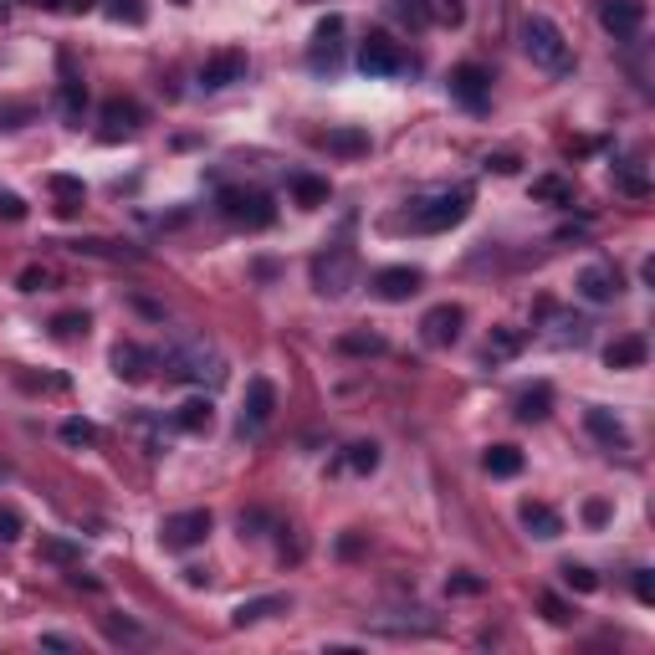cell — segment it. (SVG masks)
Masks as SVG:
<instances>
[{"label": "cell", "mask_w": 655, "mask_h": 655, "mask_svg": "<svg viewBox=\"0 0 655 655\" xmlns=\"http://www.w3.org/2000/svg\"><path fill=\"white\" fill-rule=\"evenodd\" d=\"M164 379H174V384H221L226 379V359H221V348H215V343L185 338V343L164 348Z\"/></svg>", "instance_id": "cell-1"}, {"label": "cell", "mask_w": 655, "mask_h": 655, "mask_svg": "<svg viewBox=\"0 0 655 655\" xmlns=\"http://www.w3.org/2000/svg\"><path fill=\"white\" fill-rule=\"evenodd\" d=\"M522 52H528L533 67H543V72H569V67H574L569 36L558 31V21H548V16H538V11L522 21Z\"/></svg>", "instance_id": "cell-2"}, {"label": "cell", "mask_w": 655, "mask_h": 655, "mask_svg": "<svg viewBox=\"0 0 655 655\" xmlns=\"http://www.w3.org/2000/svg\"><path fill=\"white\" fill-rule=\"evenodd\" d=\"M359 282V256L348 251V246H328L313 256V287L318 297H348Z\"/></svg>", "instance_id": "cell-3"}, {"label": "cell", "mask_w": 655, "mask_h": 655, "mask_svg": "<svg viewBox=\"0 0 655 655\" xmlns=\"http://www.w3.org/2000/svg\"><path fill=\"white\" fill-rule=\"evenodd\" d=\"M466 210H471V190L456 185V190H441V195H430L410 210V226L415 231H451L466 221Z\"/></svg>", "instance_id": "cell-4"}, {"label": "cell", "mask_w": 655, "mask_h": 655, "mask_svg": "<svg viewBox=\"0 0 655 655\" xmlns=\"http://www.w3.org/2000/svg\"><path fill=\"white\" fill-rule=\"evenodd\" d=\"M210 528H215V517H210L205 507L169 512V517L159 522V543H164L169 553H190V548H200V543L210 538Z\"/></svg>", "instance_id": "cell-5"}, {"label": "cell", "mask_w": 655, "mask_h": 655, "mask_svg": "<svg viewBox=\"0 0 655 655\" xmlns=\"http://www.w3.org/2000/svg\"><path fill=\"white\" fill-rule=\"evenodd\" d=\"M221 215L226 221H236V226H246V231H267L272 221H277V205H272V195H261V190H221Z\"/></svg>", "instance_id": "cell-6"}, {"label": "cell", "mask_w": 655, "mask_h": 655, "mask_svg": "<svg viewBox=\"0 0 655 655\" xmlns=\"http://www.w3.org/2000/svg\"><path fill=\"white\" fill-rule=\"evenodd\" d=\"M359 67H364L369 77H395V72H405L410 62H405V52H400V41H395V36L369 31V36H364V47H359Z\"/></svg>", "instance_id": "cell-7"}, {"label": "cell", "mask_w": 655, "mask_h": 655, "mask_svg": "<svg viewBox=\"0 0 655 655\" xmlns=\"http://www.w3.org/2000/svg\"><path fill=\"white\" fill-rule=\"evenodd\" d=\"M451 98H456L461 108H471V113H482L487 98H492V72L476 67V62H461V67L451 72Z\"/></svg>", "instance_id": "cell-8"}, {"label": "cell", "mask_w": 655, "mask_h": 655, "mask_svg": "<svg viewBox=\"0 0 655 655\" xmlns=\"http://www.w3.org/2000/svg\"><path fill=\"white\" fill-rule=\"evenodd\" d=\"M272 410H277V384H272L267 374H256V379L246 384V405H241V435H256L261 425L272 420Z\"/></svg>", "instance_id": "cell-9"}, {"label": "cell", "mask_w": 655, "mask_h": 655, "mask_svg": "<svg viewBox=\"0 0 655 655\" xmlns=\"http://www.w3.org/2000/svg\"><path fill=\"white\" fill-rule=\"evenodd\" d=\"M461 323H466V308H456V302H441V308H430L420 318V338L430 348H451L461 338Z\"/></svg>", "instance_id": "cell-10"}, {"label": "cell", "mask_w": 655, "mask_h": 655, "mask_svg": "<svg viewBox=\"0 0 655 655\" xmlns=\"http://www.w3.org/2000/svg\"><path fill=\"white\" fill-rule=\"evenodd\" d=\"M599 26L615 41H630L645 26V6L640 0H599Z\"/></svg>", "instance_id": "cell-11"}, {"label": "cell", "mask_w": 655, "mask_h": 655, "mask_svg": "<svg viewBox=\"0 0 655 655\" xmlns=\"http://www.w3.org/2000/svg\"><path fill=\"white\" fill-rule=\"evenodd\" d=\"M241 77H246V52H236V47L205 57V67H200V87H205V93H221V87H231Z\"/></svg>", "instance_id": "cell-12"}, {"label": "cell", "mask_w": 655, "mask_h": 655, "mask_svg": "<svg viewBox=\"0 0 655 655\" xmlns=\"http://www.w3.org/2000/svg\"><path fill=\"white\" fill-rule=\"evenodd\" d=\"M139 123H144V108L134 98H108L103 103V139H128V134H139Z\"/></svg>", "instance_id": "cell-13"}, {"label": "cell", "mask_w": 655, "mask_h": 655, "mask_svg": "<svg viewBox=\"0 0 655 655\" xmlns=\"http://www.w3.org/2000/svg\"><path fill=\"white\" fill-rule=\"evenodd\" d=\"M415 292H420V272L415 267H384L374 277V297L379 302H410Z\"/></svg>", "instance_id": "cell-14"}, {"label": "cell", "mask_w": 655, "mask_h": 655, "mask_svg": "<svg viewBox=\"0 0 655 655\" xmlns=\"http://www.w3.org/2000/svg\"><path fill=\"white\" fill-rule=\"evenodd\" d=\"M584 425H589L594 441H604L609 451H625V446H630V430H625V420H620L615 410L594 405V410H584Z\"/></svg>", "instance_id": "cell-15"}, {"label": "cell", "mask_w": 655, "mask_h": 655, "mask_svg": "<svg viewBox=\"0 0 655 655\" xmlns=\"http://www.w3.org/2000/svg\"><path fill=\"white\" fill-rule=\"evenodd\" d=\"M108 364H113V374H118V379L144 384V379H149V369H154V354H149V348H139V343H118Z\"/></svg>", "instance_id": "cell-16"}, {"label": "cell", "mask_w": 655, "mask_h": 655, "mask_svg": "<svg viewBox=\"0 0 655 655\" xmlns=\"http://www.w3.org/2000/svg\"><path fill=\"white\" fill-rule=\"evenodd\" d=\"M338 36H343V16H323L318 31H313V67H318V72H323V67H328V72L338 67V57H343Z\"/></svg>", "instance_id": "cell-17"}, {"label": "cell", "mask_w": 655, "mask_h": 655, "mask_svg": "<svg viewBox=\"0 0 655 655\" xmlns=\"http://www.w3.org/2000/svg\"><path fill=\"white\" fill-rule=\"evenodd\" d=\"M579 297H589V302H615V297H620V272L604 267V261L584 267V272H579Z\"/></svg>", "instance_id": "cell-18"}, {"label": "cell", "mask_w": 655, "mask_h": 655, "mask_svg": "<svg viewBox=\"0 0 655 655\" xmlns=\"http://www.w3.org/2000/svg\"><path fill=\"white\" fill-rule=\"evenodd\" d=\"M522 528H528L533 538H543V543H553V538H563V517L548 507V502H522Z\"/></svg>", "instance_id": "cell-19"}, {"label": "cell", "mask_w": 655, "mask_h": 655, "mask_svg": "<svg viewBox=\"0 0 655 655\" xmlns=\"http://www.w3.org/2000/svg\"><path fill=\"white\" fill-rule=\"evenodd\" d=\"M82 113H87V82L72 72V62L62 57V118L72 128H82Z\"/></svg>", "instance_id": "cell-20"}, {"label": "cell", "mask_w": 655, "mask_h": 655, "mask_svg": "<svg viewBox=\"0 0 655 655\" xmlns=\"http://www.w3.org/2000/svg\"><path fill=\"white\" fill-rule=\"evenodd\" d=\"M522 348H528V333H522V328H492L482 359H487V364H507V359L522 354Z\"/></svg>", "instance_id": "cell-21"}, {"label": "cell", "mask_w": 655, "mask_h": 655, "mask_svg": "<svg viewBox=\"0 0 655 655\" xmlns=\"http://www.w3.org/2000/svg\"><path fill=\"white\" fill-rule=\"evenodd\" d=\"M282 609H287V599H282V594H261V599H246V604H236L231 625H236V630H246V625H261L267 615H282Z\"/></svg>", "instance_id": "cell-22"}, {"label": "cell", "mask_w": 655, "mask_h": 655, "mask_svg": "<svg viewBox=\"0 0 655 655\" xmlns=\"http://www.w3.org/2000/svg\"><path fill=\"white\" fill-rule=\"evenodd\" d=\"M645 354H650L645 338H635V333H630V338H615V343L604 348V364H609V369H640V364H645Z\"/></svg>", "instance_id": "cell-23"}, {"label": "cell", "mask_w": 655, "mask_h": 655, "mask_svg": "<svg viewBox=\"0 0 655 655\" xmlns=\"http://www.w3.org/2000/svg\"><path fill=\"white\" fill-rule=\"evenodd\" d=\"M548 415H553V389L548 384H533V389H522V395H517V420L522 425L548 420Z\"/></svg>", "instance_id": "cell-24"}, {"label": "cell", "mask_w": 655, "mask_h": 655, "mask_svg": "<svg viewBox=\"0 0 655 655\" xmlns=\"http://www.w3.org/2000/svg\"><path fill=\"white\" fill-rule=\"evenodd\" d=\"M174 425H180L185 435H205L215 425V405L210 400H185L180 410H174Z\"/></svg>", "instance_id": "cell-25"}, {"label": "cell", "mask_w": 655, "mask_h": 655, "mask_svg": "<svg viewBox=\"0 0 655 655\" xmlns=\"http://www.w3.org/2000/svg\"><path fill=\"white\" fill-rule=\"evenodd\" d=\"M292 200H297L302 210L328 205V180H313V174H297V180H292Z\"/></svg>", "instance_id": "cell-26"}, {"label": "cell", "mask_w": 655, "mask_h": 655, "mask_svg": "<svg viewBox=\"0 0 655 655\" xmlns=\"http://www.w3.org/2000/svg\"><path fill=\"white\" fill-rule=\"evenodd\" d=\"M323 144H328V154H369V134H364V128H333Z\"/></svg>", "instance_id": "cell-27"}, {"label": "cell", "mask_w": 655, "mask_h": 655, "mask_svg": "<svg viewBox=\"0 0 655 655\" xmlns=\"http://www.w3.org/2000/svg\"><path fill=\"white\" fill-rule=\"evenodd\" d=\"M482 466L507 482V476H517V471H522V451H517V446H492V451L482 456Z\"/></svg>", "instance_id": "cell-28"}, {"label": "cell", "mask_w": 655, "mask_h": 655, "mask_svg": "<svg viewBox=\"0 0 655 655\" xmlns=\"http://www.w3.org/2000/svg\"><path fill=\"white\" fill-rule=\"evenodd\" d=\"M533 200H548V205H574V185L558 180V174H543L533 180Z\"/></svg>", "instance_id": "cell-29"}, {"label": "cell", "mask_w": 655, "mask_h": 655, "mask_svg": "<svg viewBox=\"0 0 655 655\" xmlns=\"http://www.w3.org/2000/svg\"><path fill=\"white\" fill-rule=\"evenodd\" d=\"M389 16L420 31V26H430V0H389Z\"/></svg>", "instance_id": "cell-30"}, {"label": "cell", "mask_w": 655, "mask_h": 655, "mask_svg": "<svg viewBox=\"0 0 655 655\" xmlns=\"http://www.w3.org/2000/svg\"><path fill=\"white\" fill-rule=\"evenodd\" d=\"M57 435H62L67 446H98V425H93V420H82V415L62 420V430H57Z\"/></svg>", "instance_id": "cell-31"}, {"label": "cell", "mask_w": 655, "mask_h": 655, "mask_svg": "<svg viewBox=\"0 0 655 655\" xmlns=\"http://www.w3.org/2000/svg\"><path fill=\"white\" fill-rule=\"evenodd\" d=\"M36 558H47V563H62V569H77V563H82V553H77L72 543H62V538H41Z\"/></svg>", "instance_id": "cell-32"}, {"label": "cell", "mask_w": 655, "mask_h": 655, "mask_svg": "<svg viewBox=\"0 0 655 655\" xmlns=\"http://www.w3.org/2000/svg\"><path fill=\"white\" fill-rule=\"evenodd\" d=\"M338 354H359V359L364 354H384V338L379 333H343L338 338Z\"/></svg>", "instance_id": "cell-33"}, {"label": "cell", "mask_w": 655, "mask_h": 655, "mask_svg": "<svg viewBox=\"0 0 655 655\" xmlns=\"http://www.w3.org/2000/svg\"><path fill=\"white\" fill-rule=\"evenodd\" d=\"M374 466H379V446H374V441H359V446H348V471L369 476Z\"/></svg>", "instance_id": "cell-34"}, {"label": "cell", "mask_w": 655, "mask_h": 655, "mask_svg": "<svg viewBox=\"0 0 655 655\" xmlns=\"http://www.w3.org/2000/svg\"><path fill=\"white\" fill-rule=\"evenodd\" d=\"M563 584H569V589H579V594H594L599 589V579H594V569H584V563H563Z\"/></svg>", "instance_id": "cell-35"}, {"label": "cell", "mask_w": 655, "mask_h": 655, "mask_svg": "<svg viewBox=\"0 0 655 655\" xmlns=\"http://www.w3.org/2000/svg\"><path fill=\"white\" fill-rule=\"evenodd\" d=\"M108 16H113V21H128V26H144V21H149V6H144V0H113Z\"/></svg>", "instance_id": "cell-36"}, {"label": "cell", "mask_w": 655, "mask_h": 655, "mask_svg": "<svg viewBox=\"0 0 655 655\" xmlns=\"http://www.w3.org/2000/svg\"><path fill=\"white\" fill-rule=\"evenodd\" d=\"M52 190L67 200V205H62V215H72V210L82 205V195H87V190H82V180H72V174H57V180H52Z\"/></svg>", "instance_id": "cell-37"}, {"label": "cell", "mask_w": 655, "mask_h": 655, "mask_svg": "<svg viewBox=\"0 0 655 655\" xmlns=\"http://www.w3.org/2000/svg\"><path fill=\"white\" fill-rule=\"evenodd\" d=\"M615 185L625 190V195H650V180L640 169H630V164H615Z\"/></svg>", "instance_id": "cell-38"}, {"label": "cell", "mask_w": 655, "mask_h": 655, "mask_svg": "<svg viewBox=\"0 0 655 655\" xmlns=\"http://www.w3.org/2000/svg\"><path fill=\"white\" fill-rule=\"evenodd\" d=\"M21 533H26L21 512L16 507H0V543H21Z\"/></svg>", "instance_id": "cell-39"}, {"label": "cell", "mask_w": 655, "mask_h": 655, "mask_svg": "<svg viewBox=\"0 0 655 655\" xmlns=\"http://www.w3.org/2000/svg\"><path fill=\"white\" fill-rule=\"evenodd\" d=\"M430 21H446V26H461V0H430Z\"/></svg>", "instance_id": "cell-40"}, {"label": "cell", "mask_w": 655, "mask_h": 655, "mask_svg": "<svg viewBox=\"0 0 655 655\" xmlns=\"http://www.w3.org/2000/svg\"><path fill=\"white\" fill-rule=\"evenodd\" d=\"M543 615H548L553 625H569V620H574V609H569V604H563L558 594H543Z\"/></svg>", "instance_id": "cell-41"}, {"label": "cell", "mask_w": 655, "mask_h": 655, "mask_svg": "<svg viewBox=\"0 0 655 655\" xmlns=\"http://www.w3.org/2000/svg\"><path fill=\"white\" fill-rule=\"evenodd\" d=\"M52 328H57V338H77V333H87V313H62Z\"/></svg>", "instance_id": "cell-42"}, {"label": "cell", "mask_w": 655, "mask_h": 655, "mask_svg": "<svg viewBox=\"0 0 655 655\" xmlns=\"http://www.w3.org/2000/svg\"><path fill=\"white\" fill-rule=\"evenodd\" d=\"M451 594H482L487 589V579H476V574H451V584H446Z\"/></svg>", "instance_id": "cell-43"}, {"label": "cell", "mask_w": 655, "mask_h": 655, "mask_svg": "<svg viewBox=\"0 0 655 655\" xmlns=\"http://www.w3.org/2000/svg\"><path fill=\"white\" fill-rule=\"evenodd\" d=\"M584 522H589V528H604V522H609V502H584Z\"/></svg>", "instance_id": "cell-44"}, {"label": "cell", "mask_w": 655, "mask_h": 655, "mask_svg": "<svg viewBox=\"0 0 655 655\" xmlns=\"http://www.w3.org/2000/svg\"><path fill=\"white\" fill-rule=\"evenodd\" d=\"M47 287V267H26L21 272V292H41Z\"/></svg>", "instance_id": "cell-45"}, {"label": "cell", "mask_w": 655, "mask_h": 655, "mask_svg": "<svg viewBox=\"0 0 655 655\" xmlns=\"http://www.w3.org/2000/svg\"><path fill=\"white\" fill-rule=\"evenodd\" d=\"M0 215H6V221H21V215H26V200H21V195H0Z\"/></svg>", "instance_id": "cell-46"}, {"label": "cell", "mask_w": 655, "mask_h": 655, "mask_svg": "<svg viewBox=\"0 0 655 655\" xmlns=\"http://www.w3.org/2000/svg\"><path fill=\"white\" fill-rule=\"evenodd\" d=\"M635 599H640V604H650V599H655V579H650V569H640V574H635Z\"/></svg>", "instance_id": "cell-47"}, {"label": "cell", "mask_w": 655, "mask_h": 655, "mask_svg": "<svg viewBox=\"0 0 655 655\" xmlns=\"http://www.w3.org/2000/svg\"><path fill=\"white\" fill-rule=\"evenodd\" d=\"M487 164H492L497 174H512V169H517V159H512V154H497V159H487Z\"/></svg>", "instance_id": "cell-48"}, {"label": "cell", "mask_w": 655, "mask_h": 655, "mask_svg": "<svg viewBox=\"0 0 655 655\" xmlns=\"http://www.w3.org/2000/svg\"><path fill=\"white\" fill-rule=\"evenodd\" d=\"M41 645H47V650H72V640H67V635H47Z\"/></svg>", "instance_id": "cell-49"}, {"label": "cell", "mask_w": 655, "mask_h": 655, "mask_svg": "<svg viewBox=\"0 0 655 655\" xmlns=\"http://www.w3.org/2000/svg\"><path fill=\"white\" fill-rule=\"evenodd\" d=\"M36 6H47V11H52V6H62V0H36Z\"/></svg>", "instance_id": "cell-50"}, {"label": "cell", "mask_w": 655, "mask_h": 655, "mask_svg": "<svg viewBox=\"0 0 655 655\" xmlns=\"http://www.w3.org/2000/svg\"><path fill=\"white\" fill-rule=\"evenodd\" d=\"M0 11H11V0H0Z\"/></svg>", "instance_id": "cell-51"}]
</instances>
